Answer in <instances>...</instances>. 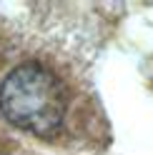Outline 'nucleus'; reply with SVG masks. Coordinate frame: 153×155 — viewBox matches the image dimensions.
Wrapping results in <instances>:
<instances>
[{"mask_svg":"<svg viewBox=\"0 0 153 155\" xmlns=\"http://www.w3.org/2000/svg\"><path fill=\"white\" fill-rule=\"evenodd\" d=\"M0 110L15 128L33 135H50L65 118L68 95L48 68L23 63L0 85Z\"/></svg>","mask_w":153,"mask_h":155,"instance_id":"f257e3e1","label":"nucleus"}]
</instances>
